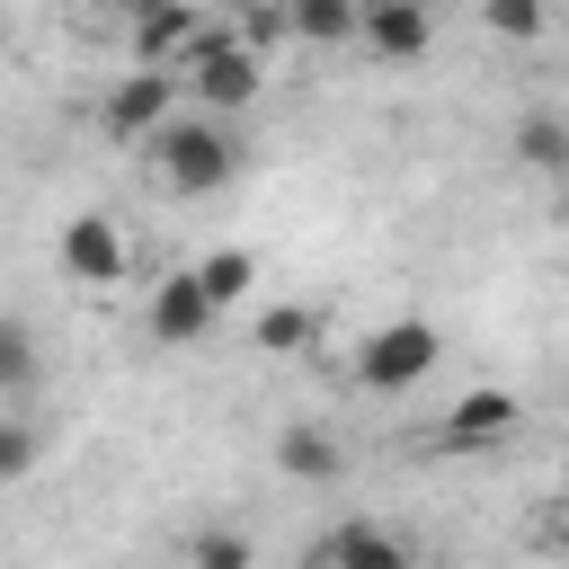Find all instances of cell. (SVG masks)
I'll list each match as a JSON object with an SVG mask.
<instances>
[{
	"label": "cell",
	"instance_id": "10",
	"mask_svg": "<svg viewBox=\"0 0 569 569\" xmlns=\"http://www.w3.org/2000/svg\"><path fill=\"white\" fill-rule=\"evenodd\" d=\"M311 569H418V542L391 533L382 516H347V525L311 551Z\"/></svg>",
	"mask_w": 569,
	"mask_h": 569
},
{
	"label": "cell",
	"instance_id": "11",
	"mask_svg": "<svg viewBox=\"0 0 569 569\" xmlns=\"http://www.w3.org/2000/svg\"><path fill=\"white\" fill-rule=\"evenodd\" d=\"M276 471L320 489V480H338V471H347V453H338V436H329V427H311V418H302V427H284V436H276Z\"/></svg>",
	"mask_w": 569,
	"mask_h": 569
},
{
	"label": "cell",
	"instance_id": "2",
	"mask_svg": "<svg viewBox=\"0 0 569 569\" xmlns=\"http://www.w3.org/2000/svg\"><path fill=\"white\" fill-rule=\"evenodd\" d=\"M142 160H151V178H160L169 196H222V187L240 178V133L213 124V116H169V124L142 142Z\"/></svg>",
	"mask_w": 569,
	"mask_h": 569
},
{
	"label": "cell",
	"instance_id": "18",
	"mask_svg": "<svg viewBox=\"0 0 569 569\" xmlns=\"http://www.w3.org/2000/svg\"><path fill=\"white\" fill-rule=\"evenodd\" d=\"M36 453H44V436H36L18 409H0V489H18V480L36 471Z\"/></svg>",
	"mask_w": 569,
	"mask_h": 569
},
{
	"label": "cell",
	"instance_id": "8",
	"mask_svg": "<svg viewBox=\"0 0 569 569\" xmlns=\"http://www.w3.org/2000/svg\"><path fill=\"white\" fill-rule=\"evenodd\" d=\"M213 320H222V311L196 293L187 267H178V276H151V293H142V338H151V347H204Z\"/></svg>",
	"mask_w": 569,
	"mask_h": 569
},
{
	"label": "cell",
	"instance_id": "5",
	"mask_svg": "<svg viewBox=\"0 0 569 569\" xmlns=\"http://www.w3.org/2000/svg\"><path fill=\"white\" fill-rule=\"evenodd\" d=\"M213 27H222L213 9H178V0L142 9V18L124 27V53H133L124 71H169V80H178V71H187V53H196V44L213 36Z\"/></svg>",
	"mask_w": 569,
	"mask_h": 569
},
{
	"label": "cell",
	"instance_id": "3",
	"mask_svg": "<svg viewBox=\"0 0 569 569\" xmlns=\"http://www.w3.org/2000/svg\"><path fill=\"white\" fill-rule=\"evenodd\" d=\"M436 365H445V329H436V320H382V329L356 347V382H365V391H418Z\"/></svg>",
	"mask_w": 569,
	"mask_h": 569
},
{
	"label": "cell",
	"instance_id": "14",
	"mask_svg": "<svg viewBox=\"0 0 569 569\" xmlns=\"http://www.w3.org/2000/svg\"><path fill=\"white\" fill-rule=\"evenodd\" d=\"M516 160L542 169V178H560V169H569V124H560L551 107H533V116L516 124Z\"/></svg>",
	"mask_w": 569,
	"mask_h": 569
},
{
	"label": "cell",
	"instance_id": "1",
	"mask_svg": "<svg viewBox=\"0 0 569 569\" xmlns=\"http://www.w3.org/2000/svg\"><path fill=\"white\" fill-rule=\"evenodd\" d=\"M258 89H267V53H258V36L249 27H213L196 53H187V71H178V98H196V116H213V124H231L240 107H258Z\"/></svg>",
	"mask_w": 569,
	"mask_h": 569
},
{
	"label": "cell",
	"instance_id": "13",
	"mask_svg": "<svg viewBox=\"0 0 569 569\" xmlns=\"http://www.w3.org/2000/svg\"><path fill=\"white\" fill-rule=\"evenodd\" d=\"M284 36H302V44H356V0H293Z\"/></svg>",
	"mask_w": 569,
	"mask_h": 569
},
{
	"label": "cell",
	"instance_id": "17",
	"mask_svg": "<svg viewBox=\"0 0 569 569\" xmlns=\"http://www.w3.org/2000/svg\"><path fill=\"white\" fill-rule=\"evenodd\" d=\"M36 382V329L27 320H0V409Z\"/></svg>",
	"mask_w": 569,
	"mask_h": 569
},
{
	"label": "cell",
	"instance_id": "15",
	"mask_svg": "<svg viewBox=\"0 0 569 569\" xmlns=\"http://www.w3.org/2000/svg\"><path fill=\"white\" fill-rule=\"evenodd\" d=\"M187 569H258V542L240 525H196L187 533Z\"/></svg>",
	"mask_w": 569,
	"mask_h": 569
},
{
	"label": "cell",
	"instance_id": "16",
	"mask_svg": "<svg viewBox=\"0 0 569 569\" xmlns=\"http://www.w3.org/2000/svg\"><path fill=\"white\" fill-rule=\"evenodd\" d=\"M249 338H258V347H267V356H302V347H311V338H320V320H311V311H302V302H267V311H258V329H249Z\"/></svg>",
	"mask_w": 569,
	"mask_h": 569
},
{
	"label": "cell",
	"instance_id": "6",
	"mask_svg": "<svg viewBox=\"0 0 569 569\" xmlns=\"http://www.w3.org/2000/svg\"><path fill=\"white\" fill-rule=\"evenodd\" d=\"M53 258H62V276H71V284H89V293H107V284H124V276H133V240H124V222H116V213H71V222H62V240H53Z\"/></svg>",
	"mask_w": 569,
	"mask_h": 569
},
{
	"label": "cell",
	"instance_id": "12",
	"mask_svg": "<svg viewBox=\"0 0 569 569\" xmlns=\"http://www.w3.org/2000/svg\"><path fill=\"white\" fill-rule=\"evenodd\" d=\"M187 276H196V293H204L213 311H231V302H240V293L258 284V249H204V258H196Z\"/></svg>",
	"mask_w": 569,
	"mask_h": 569
},
{
	"label": "cell",
	"instance_id": "7",
	"mask_svg": "<svg viewBox=\"0 0 569 569\" xmlns=\"http://www.w3.org/2000/svg\"><path fill=\"white\" fill-rule=\"evenodd\" d=\"M516 427H525V400L498 391V382H480V391H462L436 418V453H498V445H516Z\"/></svg>",
	"mask_w": 569,
	"mask_h": 569
},
{
	"label": "cell",
	"instance_id": "4",
	"mask_svg": "<svg viewBox=\"0 0 569 569\" xmlns=\"http://www.w3.org/2000/svg\"><path fill=\"white\" fill-rule=\"evenodd\" d=\"M169 116H178V80H169V71H116L107 98H98V133L124 142V151H142Z\"/></svg>",
	"mask_w": 569,
	"mask_h": 569
},
{
	"label": "cell",
	"instance_id": "9",
	"mask_svg": "<svg viewBox=\"0 0 569 569\" xmlns=\"http://www.w3.org/2000/svg\"><path fill=\"white\" fill-rule=\"evenodd\" d=\"M356 44H365L373 62H418V53L436 44V9H427V0H365V9H356Z\"/></svg>",
	"mask_w": 569,
	"mask_h": 569
},
{
	"label": "cell",
	"instance_id": "19",
	"mask_svg": "<svg viewBox=\"0 0 569 569\" xmlns=\"http://www.w3.org/2000/svg\"><path fill=\"white\" fill-rule=\"evenodd\" d=\"M480 18H489L498 36H542V27H551V18L533 9V0H498V9H480Z\"/></svg>",
	"mask_w": 569,
	"mask_h": 569
}]
</instances>
